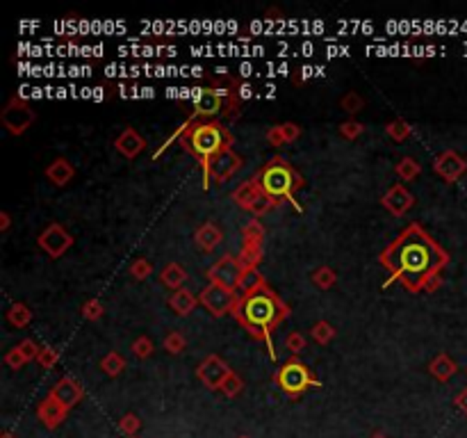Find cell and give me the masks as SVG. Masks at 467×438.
Wrapping results in <instances>:
<instances>
[{"mask_svg": "<svg viewBox=\"0 0 467 438\" xmlns=\"http://www.w3.org/2000/svg\"><path fill=\"white\" fill-rule=\"evenodd\" d=\"M258 192H260L258 180L249 178V180H244L242 185L230 194V199L235 201V205H240L242 210H249V213H251L253 203H255V197H258Z\"/></svg>", "mask_w": 467, "mask_h": 438, "instance_id": "ffe728a7", "label": "cell"}, {"mask_svg": "<svg viewBox=\"0 0 467 438\" xmlns=\"http://www.w3.org/2000/svg\"><path fill=\"white\" fill-rule=\"evenodd\" d=\"M340 106L349 114H358V112H363V108H365V98L360 96L358 91H347V94L340 98Z\"/></svg>", "mask_w": 467, "mask_h": 438, "instance_id": "1f68e13d", "label": "cell"}, {"mask_svg": "<svg viewBox=\"0 0 467 438\" xmlns=\"http://www.w3.org/2000/svg\"><path fill=\"white\" fill-rule=\"evenodd\" d=\"M114 148H116V151H119L123 158L135 160V158L146 148V140H144V137L139 135L135 128H125V131L114 140Z\"/></svg>", "mask_w": 467, "mask_h": 438, "instance_id": "e0dca14e", "label": "cell"}, {"mask_svg": "<svg viewBox=\"0 0 467 438\" xmlns=\"http://www.w3.org/2000/svg\"><path fill=\"white\" fill-rule=\"evenodd\" d=\"M230 372H232L230 365L217 354H207L196 367L198 382H201L207 390H221V386H224V382L228 379Z\"/></svg>", "mask_w": 467, "mask_h": 438, "instance_id": "30bf717a", "label": "cell"}, {"mask_svg": "<svg viewBox=\"0 0 467 438\" xmlns=\"http://www.w3.org/2000/svg\"><path fill=\"white\" fill-rule=\"evenodd\" d=\"M267 142H270L272 146H280V144H285V137H283V131H280V126H272L270 131H267Z\"/></svg>", "mask_w": 467, "mask_h": 438, "instance_id": "bcb514c9", "label": "cell"}, {"mask_svg": "<svg viewBox=\"0 0 467 438\" xmlns=\"http://www.w3.org/2000/svg\"><path fill=\"white\" fill-rule=\"evenodd\" d=\"M178 144L198 160L203 169V190L210 188V163L226 148L232 146V133L221 121H196L187 128Z\"/></svg>", "mask_w": 467, "mask_h": 438, "instance_id": "277c9868", "label": "cell"}, {"mask_svg": "<svg viewBox=\"0 0 467 438\" xmlns=\"http://www.w3.org/2000/svg\"><path fill=\"white\" fill-rule=\"evenodd\" d=\"M37 361H39V365L43 367V370H53V367L57 365V361H60V350L46 345V347H41V354H39Z\"/></svg>", "mask_w": 467, "mask_h": 438, "instance_id": "e575fe53", "label": "cell"}, {"mask_svg": "<svg viewBox=\"0 0 467 438\" xmlns=\"http://www.w3.org/2000/svg\"><path fill=\"white\" fill-rule=\"evenodd\" d=\"M53 399L60 402L62 407H66L68 411H71L80 399L85 397V388L80 382H76L73 377H62L60 382H57L53 388H51V393H48Z\"/></svg>", "mask_w": 467, "mask_h": 438, "instance_id": "5bb4252c", "label": "cell"}, {"mask_svg": "<svg viewBox=\"0 0 467 438\" xmlns=\"http://www.w3.org/2000/svg\"><path fill=\"white\" fill-rule=\"evenodd\" d=\"M139 427H142V420H139V416H135V413H125L119 420V432L123 436H137Z\"/></svg>", "mask_w": 467, "mask_h": 438, "instance_id": "8d00e7d4", "label": "cell"}, {"mask_svg": "<svg viewBox=\"0 0 467 438\" xmlns=\"http://www.w3.org/2000/svg\"><path fill=\"white\" fill-rule=\"evenodd\" d=\"M105 315V306L98 302V299H89V302L83 304V317L89 322H98Z\"/></svg>", "mask_w": 467, "mask_h": 438, "instance_id": "ab89813d", "label": "cell"}, {"mask_svg": "<svg viewBox=\"0 0 467 438\" xmlns=\"http://www.w3.org/2000/svg\"><path fill=\"white\" fill-rule=\"evenodd\" d=\"M196 304H198V297H194L192 290H187V287H180V290H176V292L171 295V299H169L171 310H173L176 315H180V317L192 315L194 308H196Z\"/></svg>", "mask_w": 467, "mask_h": 438, "instance_id": "44dd1931", "label": "cell"}, {"mask_svg": "<svg viewBox=\"0 0 467 438\" xmlns=\"http://www.w3.org/2000/svg\"><path fill=\"white\" fill-rule=\"evenodd\" d=\"M185 347H187V340H185V336L180 331H171L165 336V350L169 354H180Z\"/></svg>", "mask_w": 467, "mask_h": 438, "instance_id": "74e56055", "label": "cell"}, {"mask_svg": "<svg viewBox=\"0 0 467 438\" xmlns=\"http://www.w3.org/2000/svg\"><path fill=\"white\" fill-rule=\"evenodd\" d=\"M194 242H196V247L210 253V251H215L221 242H224V233H221V228L212 222H205L203 226H198L196 228V233H194Z\"/></svg>", "mask_w": 467, "mask_h": 438, "instance_id": "d6986e66", "label": "cell"}, {"mask_svg": "<svg viewBox=\"0 0 467 438\" xmlns=\"http://www.w3.org/2000/svg\"><path fill=\"white\" fill-rule=\"evenodd\" d=\"M289 313H292L289 306L274 292V287H270V283H267L258 287V290H253L251 295L237 299V304L232 308L230 315L249 331L251 338L265 342L272 361H276L272 333L289 317Z\"/></svg>", "mask_w": 467, "mask_h": 438, "instance_id": "3957f363", "label": "cell"}, {"mask_svg": "<svg viewBox=\"0 0 467 438\" xmlns=\"http://www.w3.org/2000/svg\"><path fill=\"white\" fill-rule=\"evenodd\" d=\"M150 274H153V265H150L146 258H137L130 263V276L135 281H146Z\"/></svg>", "mask_w": 467, "mask_h": 438, "instance_id": "d6a6232c", "label": "cell"}, {"mask_svg": "<svg viewBox=\"0 0 467 438\" xmlns=\"http://www.w3.org/2000/svg\"><path fill=\"white\" fill-rule=\"evenodd\" d=\"M28 361L23 359V354L14 347V350H9L7 354H5V365H9L11 370H21L23 365H26Z\"/></svg>", "mask_w": 467, "mask_h": 438, "instance_id": "f6af8a7d", "label": "cell"}, {"mask_svg": "<svg viewBox=\"0 0 467 438\" xmlns=\"http://www.w3.org/2000/svg\"><path fill=\"white\" fill-rule=\"evenodd\" d=\"M244 160L232 151V148H226L221 151L212 163H210V183H226L230 176H235L242 169Z\"/></svg>", "mask_w": 467, "mask_h": 438, "instance_id": "4fadbf2b", "label": "cell"}, {"mask_svg": "<svg viewBox=\"0 0 467 438\" xmlns=\"http://www.w3.org/2000/svg\"><path fill=\"white\" fill-rule=\"evenodd\" d=\"M253 178L258 180V185L267 197L276 203V208L280 203L289 201L301 213V205L294 201V194L303 188V176L283 156H274Z\"/></svg>", "mask_w": 467, "mask_h": 438, "instance_id": "5b68a950", "label": "cell"}, {"mask_svg": "<svg viewBox=\"0 0 467 438\" xmlns=\"http://www.w3.org/2000/svg\"><path fill=\"white\" fill-rule=\"evenodd\" d=\"M433 171L436 174L445 180V183H456L465 176V171H467V160L456 153V151H451V148H447V151H442L436 160H433Z\"/></svg>", "mask_w": 467, "mask_h": 438, "instance_id": "7c38bea8", "label": "cell"}, {"mask_svg": "<svg viewBox=\"0 0 467 438\" xmlns=\"http://www.w3.org/2000/svg\"><path fill=\"white\" fill-rule=\"evenodd\" d=\"M16 350L23 354V359L26 361H34V359H39V354H41V347L34 340H30V338H26V340H21L19 345H16Z\"/></svg>", "mask_w": 467, "mask_h": 438, "instance_id": "60d3db41", "label": "cell"}, {"mask_svg": "<svg viewBox=\"0 0 467 438\" xmlns=\"http://www.w3.org/2000/svg\"><path fill=\"white\" fill-rule=\"evenodd\" d=\"M394 171H396V176H399L401 180H415L419 174H422V165H419L415 158L406 156V158H401L399 163L394 165Z\"/></svg>", "mask_w": 467, "mask_h": 438, "instance_id": "4316f807", "label": "cell"}, {"mask_svg": "<svg viewBox=\"0 0 467 438\" xmlns=\"http://www.w3.org/2000/svg\"><path fill=\"white\" fill-rule=\"evenodd\" d=\"M153 352H155L153 340H150L148 336H139V338L133 340V354L137 356V359H148Z\"/></svg>", "mask_w": 467, "mask_h": 438, "instance_id": "d590c367", "label": "cell"}, {"mask_svg": "<svg viewBox=\"0 0 467 438\" xmlns=\"http://www.w3.org/2000/svg\"><path fill=\"white\" fill-rule=\"evenodd\" d=\"M242 238H247V240H265V226L258 222V219H251V222L244 226Z\"/></svg>", "mask_w": 467, "mask_h": 438, "instance_id": "7bdbcfd3", "label": "cell"}, {"mask_svg": "<svg viewBox=\"0 0 467 438\" xmlns=\"http://www.w3.org/2000/svg\"><path fill=\"white\" fill-rule=\"evenodd\" d=\"M244 390V382H242V377L237 372H230L228 379L224 382V386H221V393H224L226 397H237L240 393Z\"/></svg>", "mask_w": 467, "mask_h": 438, "instance_id": "836d02e7", "label": "cell"}, {"mask_svg": "<svg viewBox=\"0 0 467 438\" xmlns=\"http://www.w3.org/2000/svg\"><path fill=\"white\" fill-rule=\"evenodd\" d=\"M242 276H244V268L240 258H235L232 253H226L221 256L212 268L207 270V279L210 283H217V285H224L228 290L237 292V287L242 283Z\"/></svg>", "mask_w": 467, "mask_h": 438, "instance_id": "9c48e42d", "label": "cell"}, {"mask_svg": "<svg viewBox=\"0 0 467 438\" xmlns=\"http://www.w3.org/2000/svg\"><path fill=\"white\" fill-rule=\"evenodd\" d=\"M9 224H11V217H9L7 210H3V213H0V230H3V233H5V230H9Z\"/></svg>", "mask_w": 467, "mask_h": 438, "instance_id": "f907efd6", "label": "cell"}, {"mask_svg": "<svg viewBox=\"0 0 467 438\" xmlns=\"http://www.w3.org/2000/svg\"><path fill=\"white\" fill-rule=\"evenodd\" d=\"M312 283L319 287V290H329V287H333L337 283V274L333 268H329V265H322V268H317L312 274Z\"/></svg>", "mask_w": 467, "mask_h": 438, "instance_id": "83f0119b", "label": "cell"}, {"mask_svg": "<svg viewBox=\"0 0 467 438\" xmlns=\"http://www.w3.org/2000/svg\"><path fill=\"white\" fill-rule=\"evenodd\" d=\"M46 178H48L53 185H57V188H64V185H68V183L73 180V176H76V167H73V163L68 158H55L53 163L46 167Z\"/></svg>", "mask_w": 467, "mask_h": 438, "instance_id": "ac0fdd59", "label": "cell"}, {"mask_svg": "<svg viewBox=\"0 0 467 438\" xmlns=\"http://www.w3.org/2000/svg\"><path fill=\"white\" fill-rule=\"evenodd\" d=\"M101 370L108 377H119L125 370V359L119 352H110L105 359L101 361Z\"/></svg>", "mask_w": 467, "mask_h": 438, "instance_id": "f546056e", "label": "cell"}, {"mask_svg": "<svg viewBox=\"0 0 467 438\" xmlns=\"http://www.w3.org/2000/svg\"><path fill=\"white\" fill-rule=\"evenodd\" d=\"M37 242H39V247L46 253H48L51 258H60V256H64V253L68 251V247L73 245V238H71V233H68V230L62 224L55 222V224H48L41 230Z\"/></svg>", "mask_w": 467, "mask_h": 438, "instance_id": "8fae6325", "label": "cell"}, {"mask_svg": "<svg viewBox=\"0 0 467 438\" xmlns=\"http://www.w3.org/2000/svg\"><path fill=\"white\" fill-rule=\"evenodd\" d=\"M440 285H442V276L440 274L438 276H431V279L426 281V285H424V292H436Z\"/></svg>", "mask_w": 467, "mask_h": 438, "instance_id": "c3c4849f", "label": "cell"}, {"mask_svg": "<svg viewBox=\"0 0 467 438\" xmlns=\"http://www.w3.org/2000/svg\"><path fill=\"white\" fill-rule=\"evenodd\" d=\"M262 242L265 240H247L244 238V247L240 251V263L244 270H255L262 260Z\"/></svg>", "mask_w": 467, "mask_h": 438, "instance_id": "603a6c76", "label": "cell"}, {"mask_svg": "<svg viewBox=\"0 0 467 438\" xmlns=\"http://www.w3.org/2000/svg\"><path fill=\"white\" fill-rule=\"evenodd\" d=\"M453 404H456V409L463 413V416H467V388H463L461 393L453 397Z\"/></svg>", "mask_w": 467, "mask_h": 438, "instance_id": "7dc6e473", "label": "cell"}, {"mask_svg": "<svg viewBox=\"0 0 467 438\" xmlns=\"http://www.w3.org/2000/svg\"><path fill=\"white\" fill-rule=\"evenodd\" d=\"M449 260L447 249H442L417 222L408 224L379 256V263L390 272V281H399L413 295L424 292L426 281L442 274Z\"/></svg>", "mask_w": 467, "mask_h": 438, "instance_id": "6da1fadb", "label": "cell"}, {"mask_svg": "<svg viewBox=\"0 0 467 438\" xmlns=\"http://www.w3.org/2000/svg\"><path fill=\"white\" fill-rule=\"evenodd\" d=\"M262 285H267V281H265V274H260L258 268H255V270H244L242 283L237 287V299L251 295L253 290H258V287H262Z\"/></svg>", "mask_w": 467, "mask_h": 438, "instance_id": "d4e9b609", "label": "cell"}, {"mask_svg": "<svg viewBox=\"0 0 467 438\" xmlns=\"http://www.w3.org/2000/svg\"><path fill=\"white\" fill-rule=\"evenodd\" d=\"M240 96H242V101H249V98L253 96V87H251L249 83H242V87H240Z\"/></svg>", "mask_w": 467, "mask_h": 438, "instance_id": "681fc988", "label": "cell"}, {"mask_svg": "<svg viewBox=\"0 0 467 438\" xmlns=\"http://www.w3.org/2000/svg\"><path fill=\"white\" fill-rule=\"evenodd\" d=\"M7 322H9L11 327H16V329H26L32 322V310L23 302L11 304L9 310H7Z\"/></svg>", "mask_w": 467, "mask_h": 438, "instance_id": "484cf974", "label": "cell"}, {"mask_svg": "<svg viewBox=\"0 0 467 438\" xmlns=\"http://www.w3.org/2000/svg\"><path fill=\"white\" fill-rule=\"evenodd\" d=\"M381 203H383V208L388 213H392L394 217H404L415 205V197L399 183V185H392L388 192L383 194Z\"/></svg>", "mask_w": 467, "mask_h": 438, "instance_id": "9a60e30c", "label": "cell"}, {"mask_svg": "<svg viewBox=\"0 0 467 438\" xmlns=\"http://www.w3.org/2000/svg\"><path fill=\"white\" fill-rule=\"evenodd\" d=\"M237 438H251V436H237Z\"/></svg>", "mask_w": 467, "mask_h": 438, "instance_id": "db71d44e", "label": "cell"}, {"mask_svg": "<svg viewBox=\"0 0 467 438\" xmlns=\"http://www.w3.org/2000/svg\"><path fill=\"white\" fill-rule=\"evenodd\" d=\"M310 336H312L314 342L329 345V342L335 338V329H333L326 320H319V322H314V327L310 329Z\"/></svg>", "mask_w": 467, "mask_h": 438, "instance_id": "4dcf8cb0", "label": "cell"}, {"mask_svg": "<svg viewBox=\"0 0 467 438\" xmlns=\"http://www.w3.org/2000/svg\"><path fill=\"white\" fill-rule=\"evenodd\" d=\"M34 119H37V112H34L30 108V103L19 94L11 96L7 101V106L3 108V112H0V123H3L5 131L14 137L26 135V131L34 123Z\"/></svg>", "mask_w": 467, "mask_h": 438, "instance_id": "52a82bcc", "label": "cell"}, {"mask_svg": "<svg viewBox=\"0 0 467 438\" xmlns=\"http://www.w3.org/2000/svg\"><path fill=\"white\" fill-rule=\"evenodd\" d=\"M280 131H283L285 144H287V142H297L299 137H301V126H299V123L285 121V123H280Z\"/></svg>", "mask_w": 467, "mask_h": 438, "instance_id": "ee69618b", "label": "cell"}, {"mask_svg": "<svg viewBox=\"0 0 467 438\" xmlns=\"http://www.w3.org/2000/svg\"><path fill=\"white\" fill-rule=\"evenodd\" d=\"M369 438H388V436H385V434H381V432H376V434H371Z\"/></svg>", "mask_w": 467, "mask_h": 438, "instance_id": "f5cc1de1", "label": "cell"}, {"mask_svg": "<svg viewBox=\"0 0 467 438\" xmlns=\"http://www.w3.org/2000/svg\"><path fill=\"white\" fill-rule=\"evenodd\" d=\"M428 372H431V377H436L438 382H449V379L458 372V365L449 354H438L436 359L431 361Z\"/></svg>", "mask_w": 467, "mask_h": 438, "instance_id": "7402d4cb", "label": "cell"}, {"mask_svg": "<svg viewBox=\"0 0 467 438\" xmlns=\"http://www.w3.org/2000/svg\"><path fill=\"white\" fill-rule=\"evenodd\" d=\"M385 133H388L394 142H404V140H408V137L413 135V126L408 123L406 119H392V121H388V126H385Z\"/></svg>", "mask_w": 467, "mask_h": 438, "instance_id": "f1b7e54d", "label": "cell"}, {"mask_svg": "<svg viewBox=\"0 0 467 438\" xmlns=\"http://www.w3.org/2000/svg\"><path fill=\"white\" fill-rule=\"evenodd\" d=\"M66 413H68V409L62 407L60 402L53 399L51 395L46 397V399H41V402H39V407H37V418L43 422V427H46V429H55V427H60V424L66 420Z\"/></svg>", "mask_w": 467, "mask_h": 438, "instance_id": "2e32d148", "label": "cell"}, {"mask_svg": "<svg viewBox=\"0 0 467 438\" xmlns=\"http://www.w3.org/2000/svg\"><path fill=\"white\" fill-rule=\"evenodd\" d=\"M274 384H278V388L289 399H299L310 386H322L319 379L310 372V367L299 356H292L287 363L278 367V372L274 375Z\"/></svg>", "mask_w": 467, "mask_h": 438, "instance_id": "8992f818", "label": "cell"}, {"mask_svg": "<svg viewBox=\"0 0 467 438\" xmlns=\"http://www.w3.org/2000/svg\"><path fill=\"white\" fill-rule=\"evenodd\" d=\"M160 281L165 283L167 287H171V290H180L183 283L187 281V272L183 265L178 263H169L165 270L160 272Z\"/></svg>", "mask_w": 467, "mask_h": 438, "instance_id": "cb8c5ba5", "label": "cell"}, {"mask_svg": "<svg viewBox=\"0 0 467 438\" xmlns=\"http://www.w3.org/2000/svg\"><path fill=\"white\" fill-rule=\"evenodd\" d=\"M363 133H365V126L360 123V121H356V119H349V121L340 123V135L344 137V140H351L354 142Z\"/></svg>", "mask_w": 467, "mask_h": 438, "instance_id": "f35d334b", "label": "cell"}, {"mask_svg": "<svg viewBox=\"0 0 467 438\" xmlns=\"http://www.w3.org/2000/svg\"><path fill=\"white\" fill-rule=\"evenodd\" d=\"M125 438H137V436H125Z\"/></svg>", "mask_w": 467, "mask_h": 438, "instance_id": "11a10c76", "label": "cell"}, {"mask_svg": "<svg viewBox=\"0 0 467 438\" xmlns=\"http://www.w3.org/2000/svg\"><path fill=\"white\" fill-rule=\"evenodd\" d=\"M0 438H19V436L14 432H3V436H0Z\"/></svg>", "mask_w": 467, "mask_h": 438, "instance_id": "816d5d0a", "label": "cell"}, {"mask_svg": "<svg viewBox=\"0 0 467 438\" xmlns=\"http://www.w3.org/2000/svg\"><path fill=\"white\" fill-rule=\"evenodd\" d=\"M285 347H287V352H289L292 356H299V354L303 352V347H306V336H303V333H299V331L289 333V336L285 338Z\"/></svg>", "mask_w": 467, "mask_h": 438, "instance_id": "b9f144b4", "label": "cell"}, {"mask_svg": "<svg viewBox=\"0 0 467 438\" xmlns=\"http://www.w3.org/2000/svg\"><path fill=\"white\" fill-rule=\"evenodd\" d=\"M219 73L221 76H212V85H210V87H194V89H190L192 114L178 126L176 133L162 142V146L153 153V158H160L173 142H178V137L187 128H190L192 123H196V121H219L217 117L230 119V121L240 119L242 103H244L242 96H240V87H242L244 80L230 76L228 71H219Z\"/></svg>", "mask_w": 467, "mask_h": 438, "instance_id": "7a4b0ae2", "label": "cell"}, {"mask_svg": "<svg viewBox=\"0 0 467 438\" xmlns=\"http://www.w3.org/2000/svg\"><path fill=\"white\" fill-rule=\"evenodd\" d=\"M198 304H201L212 317H224L228 313H232V308L237 304V292L228 290L224 285H217V283H207L201 297H198Z\"/></svg>", "mask_w": 467, "mask_h": 438, "instance_id": "ba28073f", "label": "cell"}]
</instances>
